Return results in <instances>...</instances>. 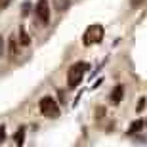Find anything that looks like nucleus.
I'll return each mask as SVG.
<instances>
[{"instance_id": "obj_1", "label": "nucleus", "mask_w": 147, "mask_h": 147, "mask_svg": "<svg viewBox=\"0 0 147 147\" xmlns=\"http://www.w3.org/2000/svg\"><path fill=\"white\" fill-rule=\"evenodd\" d=\"M86 71H88V63H84V61L73 63V65L69 67V71H67V84H69V88L78 86L82 82V76H84Z\"/></svg>"}, {"instance_id": "obj_2", "label": "nucleus", "mask_w": 147, "mask_h": 147, "mask_svg": "<svg viewBox=\"0 0 147 147\" xmlns=\"http://www.w3.org/2000/svg\"><path fill=\"white\" fill-rule=\"evenodd\" d=\"M38 109L44 117H48V119H55V117H59V105L55 101L52 96H44L40 99V103H38Z\"/></svg>"}, {"instance_id": "obj_3", "label": "nucleus", "mask_w": 147, "mask_h": 147, "mask_svg": "<svg viewBox=\"0 0 147 147\" xmlns=\"http://www.w3.org/2000/svg\"><path fill=\"white\" fill-rule=\"evenodd\" d=\"M101 38H103V27H101V25H90V27L86 29L82 40H84L86 46H92V44H98Z\"/></svg>"}, {"instance_id": "obj_4", "label": "nucleus", "mask_w": 147, "mask_h": 147, "mask_svg": "<svg viewBox=\"0 0 147 147\" xmlns=\"http://www.w3.org/2000/svg\"><path fill=\"white\" fill-rule=\"evenodd\" d=\"M34 16H36L38 21L44 23V25L50 21V4H48V0H38L36 6H34Z\"/></svg>"}, {"instance_id": "obj_5", "label": "nucleus", "mask_w": 147, "mask_h": 147, "mask_svg": "<svg viewBox=\"0 0 147 147\" xmlns=\"http://www.w3.org/2000/svg\"><path fill=\"white\" fill-rule=\"evenodd\" d=\"M8 52H10V57H11V59H16V57H17L19 46H17V38L16 36H11L10 40H8Z\"/></svg>"}, {"instance_id": "obj_6", "label": "nucleus", "mask_w": 147, "mask_h": 147, "mask_svg": "<svg viewBox=\"0 0 147 147\" xmlns=\"http://www.w3.org/2000/svg\"><path fill=\"white\" fill-rule=\"evenodd\" d=\"M122 96H124V86L119 84V86L113 90V94H111V101H113V103H119L120 99H122Z\"/></svg>"}, {"instance_id": "obj_7", "label": "nucleus", "mask_w": 147, "mask_h": 147, "mask_svg": "<svg viewBox=\"0 0 147 147\" xmlns=\"http://www.w3.org/2000/svg\"><path fill=\"white\" fill-rule=\"evenodd\" d=\"M19 42H21V46H29L31 44V38H29V34L25 33V29H19Z\"/></svg>"}, {"instance_id": "obj_8", "label": "nucleus", "mask_w": 147, "mask_h": 147, "mask_svg": "<svg viewBox=\"0 0 147 147\" xmlns=\"http://www.w3.org/2000/svg\"><path fill=\"white\" fill-rule=\"evenodd\" d=\"M23 138H25V130L21 128V130H17V134L13 136V142H16V145H21V143H23Z\"/></svg>"}, {"instance_id": "obj_9", "label": "nucleus", "mask_w": 147, "mask_h": 147, "mask_svg": "<svg viewBox=\"0 0 147 147\" xmlns=\"http://www.w3.org/2000/svg\"><path fill=\"white\" fill-rule=\"evenodd\" d=\"M142 126H143V122H142V120H138V122H134V126L130 128V132H138Z\"/></svg>"}, {"instance_id": "obj_10", "label": "nucleus", "mask_w": 147, "mask_h": 147, "mask_svg": "<svg viewBox=\"0 0 147 147\" xmlns=\"http://www.w3.org/2000/svg\"><path fill=\"white\" fill-rule=\"evenodd\" d=\"M6 140V126H0V143H4Z\"/></svg>"}, {"instance_id": "obj_11", "label": "nucleus", "mask_w": 147, "mask_h": 147, "mask_svg": "<svg viewBox=\"0 0 147 147\" xmlns=\"http://www.w3.org/2000/svg\"><path fill=\"white\" fill-rule=\"evenodd\" d=\"M10 2L11 0H0V10H4L6 6H10Z\"/></svg>"}, {"instance_id": "obj_12", "label": "nucleus", "mask_w": 147, "mask_h": 147, "mask_svg": "<svg viewBox=\"0 0 147 147\" xmlns=\"http://www.w3.org/2000/svg\"><path fill=\"white\" fill-rule=\"evenodd\" d=\"M143 105H145V101H143V99H140V103H138V111H142Z\"/></svg>"}]
</instances>
